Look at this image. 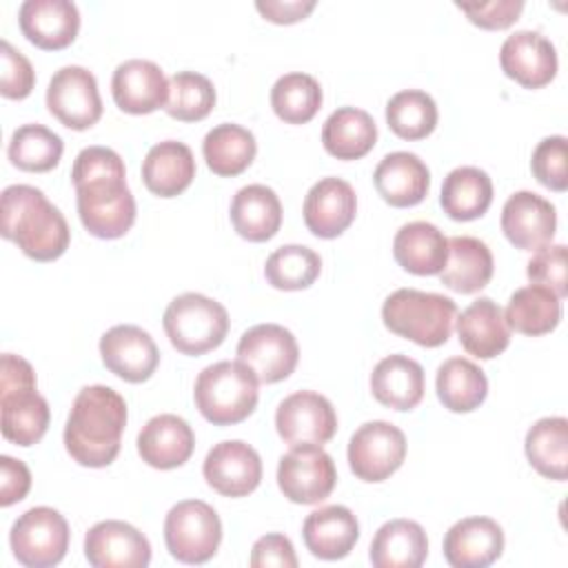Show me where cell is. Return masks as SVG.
<instances>
[{"instance_id": "6da1fadb", "label": "cell", "mask_w": 568, "mask_h": 568, "mask_svg": "<svg viewBox=\"0 0 568 568\" xmlns=\"http://www.w3.org/2000/svg\"><path fill=\"white\" fill-rule=\"evenodd\" d=\"M82 226L100 240L122 237L135 222V197L122 158L109 146L82 149L71 169Z\"/></svg>"}, {"instance_id": "7a4b0ae2", "label": "cell", "mask_w": 568, "mask_h": 568, "mask_svg": "<svg viewBox=\"0 0 568 568\" xmlns=\"http://www.w3.org/2000/svg\"><path fill=\"white\" fill-rule=\"evenodd\" d=\"M126 426L124 397L104 384L84 386L69 410L64 426V448L87 468L109 466L118 453Z\"/></svg>"}, {"instance_id": "3957f363", "label": "cell", "mask_w": 568, "mask_h": 568, "mask_svg": "<svg viewBox=\"0 0 568 568\" xmlns=\"http://www.w3.org/2000/svg\"><path fill=\"white\" fill-rule=\"evenodd\" d=\"M0 233L36 262L58 260L71 240L60 209L31 184H11L0 197Z\"/></svg>"}, {"instance_id": "277c9868", "label": "cell", "mask_w": 568, "mask_h": 568, "mask_svg": "<svg viewBox=\"0 0 568 568\" xmlns=\"http://www.w3.org/2000/svg\"><path fill=\"white\" fill-rule=\"evenodd\" d=\"M0 408L4 439L29 448L38 444L49 428V404L38 393L33 366L13 353L0 359Z\"/></svg>"}, {"instance_id": "5b68a950", "label": "cell", "mask_w": 568, "mask_h": 568, "mask_svg": "<svg viewBox=\"0 0 568 568\" xmlns=\"http://www.w3.org/2000/svg\"><path fill=\"white\" fill-rule=\"evenodd\" d=\"M455 315L457 304L450 297L417 288H397L382 304L384 326L426 348L448 342Z\"/></svg>"}, {"instance_id": "8992f818", "label": "cell", "mask_w": 568, "mask_h": 568, "mask_svg": "<svg viewBox=\"0 0 568 568\" xmlns=\"http://www.w3.org/2000/svg\"><path fill=\"white\" fill-rule=\"evenodd\" d=\"M257 377L242 362H215L200 371L193 399L202 417L215 426L244 422L257 406Z\"/></svg>"}, {"instance_id": "52a82bcc", "label": "cell", "mask_w": 568, "mask_h": 568, "mask_svg": "<svg viewBox=\"0 0 568 568\" xmlns=\"http://www.w3.org/2000/svg\"><path fill=\"white\" fill-rule=\"evenodd\" d=\"M164 333L182 355H202L217 348L229 333L226 308L202 293L173 297L162 315Z\"/></svg>"}, {"instance_id": "ba28073f", "label": "cell", "mask_w": 568, "mask_h": 568, "mask_svg": "<svg viewBox=\"0 0 568 568\" xmlns=\"http://www.w3.org/2000/svg\"><path fill=\"white\" fill-rule=\"evenodd\" d=\"M222 541V521L202 499L178 501L164 519V544L182 564L209 561Z\"/></svg>"}, {"instance_id": "9c48e42d", "label": "cell", "mask_w": 568, "mask_h": 568, "mask_svg": "<svg viewBox=\"0 0 568 568\" xmlns=\"http://www.w3.org/2000/svg\"><path fill=\"white\" fill-rule=\"evenodd\" d=\"M9 544L22 566L51 568L67 555L69 524L55 508L33 506L13 521Z\"/></svg>"}, {"instance_id": "30bf717a", "label": "cell", "mask_w": 568, "mask_h": 568, "mask_svg": "<svg viewBox=\"0 0 568 568\" xmlns=\"http://www.w3.org/2000/svg\"><path fill=\"white\" fill-rule=\"evenodd\" d=\"M337 481L333 457L320 444L291 446L277 464V486L282 495L302 506L324 501Z\"/></svg>"}, {"instance_id": "8fae6325", "label": "cell", "mask_w": 568, "mask_h": 568, "mask_svg": "<svg viewBox=\"0 0 568 568\" xmlns=\"http://www.w3.org/2000/svg\"><path fill=\"white\" fill-rule=\"evenodd\" d=\"M348 466L362 481L388 479L406 457V435L390 422L373 419L362 424L348 442Z\"/></svg>"}, {"instance_id": "7c38bea8", "label": "cell", "mask_w": 568, "mask_h": 568, "mask_svg": "<svg viewBox=\"0 0 568 568\" xmlns=\"http://www.w3.org/2000/svg\"><path fill=\"white\" fill-rule=\"evenodd\" d=\"M47 109L67 129H91L102 118V98L95 75L80 64L58 69L47 87Z\"/></svg>"}, {"instance_id": "4fadbf2b", "label": "cell", "mask_w": 568, "mask_h": 568, "mask_svg": "<svg viewBox=\"0 0 568 568\" xmlns=\"http://www.w3.org/2000/svg\"><path fill=\"white\" fill-rule=\"evenodd\" d=\"M237 362L248 366L260 384L286 379L300 359L295 335L280 324H255L237 342Z\"/></svg>"}, {"instance_id": "5bb4252c", "label": "cell", "mask_w": 568, "mask_h": 568, "mask_svg": "<svg viewBox=\"0 0 568 568\" xmlns=\"http://www.w3.org/2000/svg\"><path fill=\"white\" fill-rule=\"evenodd\" d=\"M275 428L288 446L326 444L337 430L333 404L315 390H297L284 397L275 410Z\"/></svg>"}, {"instance_id": "9a60e30c", "label": "cell", "mask_w": 568, "mask_h": 568, "mask_svg": "<svg viewBox=\"0 0 568 568\" xmlns=\"http://www.w3.org/2000/svg\"><path fill=\"white\" fill-rule=\"evenodd\" d=\"M202 473L215 493L224 497H244L262 481V459L246 442L226 439L206 453Z\"/></svg>"}, {"instance_id": "2e32d148", "label": "cell", "mask_w": 568, "mask_h": 568, "mask_svg": "<svg viewBox=\"0 0 568 568\" xmlns=\"http://www.w3.org/2000/svg\"><path fill=\"white\" fill-rule=\"evenodd\" d=\"M100 355L113 375L131 384L146 382L160 364V351L153 337L135 324L111 326L100 337Z\"/></svg>"}, {"instance_id": "e0dca14e", "label": "cell", "mask_w": 568, "mask_h": 568, "mask_svg": "<svg viewBox=\"0 0 568 568\" xmlns=\"http://www.w3.org/2000/svg\"><path fill=\"white\" fill-rule=\"evenodd\" d=\"M84 557L93 568H144L151 561V544L135 526L106 519L89 528Z\"/></svg>"}, {"instance_id": "ac0fdd59", "label": "cell", "mask_w": 568, "mask_h": 568, "mask_svg": "<svg viewBox=\"0 0 568 568\" xmlns=\"http://www.w3.org/2000/svg\"><path fill=\"white\" fill-rule=\"evenodd\" d=\"M501 71L526 89H541L557 75L555 44L532 29L510 33L499 49Z\"/></svg>"}, {"instance_id": "d6986e66", "label": "cell", "mask_w": 568, "mask_h": 568, "mask_svg": "<svg viewBox=\"0 0 568 568\" xmlns=\"http://www.w3.org/2000/svg\"><path fill=\"white\" fill-rule=\"evenodd\" d=\"M501 231L517 248L539 251L555 237V206L532 191H517L504 202Z\"/></svg>"}, {"instance_id": "ffe728a7", "label": "cell", "mask_w": 568, "mask_h": 568, "mask_svg": "<svg viewBox=\"0 0 568 568\" xmlns=\"http://www.w3.org/2000/svg\"><path fill=\"white\" fill-rule=\"evenodd\" d=\"M302 211L304 224L315 237L333 240L353 224L357 197L346 180L322 178L308 189Z\"/></svg>"}, {"instance_id": "44dd1931", "label": "cell", "mask_w": 568, "mask_h": 568, "mask_svg": "<svg viewBox=\"0 0 568 568\" xmlns=\"http://www.w3.org/2000/svg\"><path fill=\"white\" fill-rule=\"evenodd\" d=\"M442 550L453 568H486L504 552V530L490 517H464L446 530Z\"/></svg>"}, {"instance_id": "7402d4cb", "label": "cell", "mask_w": 568, "mask_h": 568, "mask_svg": "<svg viewBox=\"0 0 568 568\" xmlns=\"http://www.w3.org/2000/svg\"><path fill=\"white\" fill-rule=\"evenodd\" d=\"M111 93L124 113L144 115L160 106L164 109L169 98V80L155 62L131 58L115 67L111 78Z\"/></svg>"}, {"instance_id": "603a6c76", "label": "cell", "mask_w": 568, "mask_h": 568, "mask_svg": "<svg viewBox=\"0 0 568 568\" xmlns=\"http://www.w3.org/2000/svg\"><path fill=\"white\" fill-rule=\"evenodd\" d=\"M18 22L29 42L47 51H58L75 40L80 11L71 0H24Z\"/></svg>"}, {"instance_id": "cb8c5ba5", "label": "cell", "mask_w": 568, "mask_h": 568, "mask_svg": "<svg viewBox=\"0 0 568 568\" xmlns=\"http://www.w3.org/2000/svg\"><path fill=\"white\" fill-rule=\"evenodd\" d=\"M193 448V428L186 419L173 413L151 417L138 433V453L142 462L158 470H171L186 464Z\"/></svg>"}, {"instance_id": "d4e9b609", "label": "cell", "mask_w": 568, "mask_h": 568, "mask_svg": "<svg viewBox=\"0 0 568 568\" xmlns=\"http://www.w3.org/2000/svg\"><path fill=\"white\" fill-rule=\"evenodd\" d=\"M373 184L384 202L397 209L419 204L430 189L426 162L410 151H393L373 171Z\"/></svg>"}, {"instance_id": "484cf974", "label": "cell", "mask_w": 568, "mask_h": 568, "mask_svg": "<svg viewBox=\"0 0 568 568\" xmlns=\"http://www.w3.org/2000/svg\"><path fill=\"white\" fill-rule=\"evenodd\" d=\"M302 537L313 557L335 561L355 548L359 539V524L346 506H322L306 515Z\"/></svg>"}, {"instance_id": "4316f807", "label": "cell", "mask_w": 568, "mask_h": 568, "mask_svg": "<svg viewBox=\"0 0 568 568\" xmlns=\"http://www.w3.org/2000/svg\"><path fill=\"white\" fill-rule=\"evenodd\" d=\"M457 335L464 351L477 359H493L510 344L504 311L490 297H479L459 313Z\"/></svg>"}, {"instance_id": "83f0119b", "label": "cell", "mask_w": 568, "mask_h": 568, "mask_svg": "<svg viewBox=\"0 0 568 568\" xmlns=\"http://www.w3.org/2000/svg\"><path fill=\"white\" fill-rule=\"evenodd\" d=\"M373 397L393 410H413L424 397V368L408 355L379 359L371 373Z\"/></svg>"}, {"instance_id": "f1b7e54d", "label": "cell", "mask_w": 568, "mask_h": 568, "mask_svg": "<svg viewBox=\"0 0 568 568\" xmlns=\"http://www.w3.org/2000/svg\"><path fill=\"white\" fill-rule=\"evenodd\" d=\"M193 178L195 158L184 142H158L142 160V182L153 195L175 197L191 186Z\"/></svg>"}, {"instance_id": "f546056e", "label": "cell", "mask_w": 568, "mask_h": 568, "mask_svg": "<svg viewBox=\"0 0 568 568\" xmlns=\"http://www.w3.org/2000/svg\"><path fill=\"white\" fill-rule=\"evenodd\" d=\"M393 255L413 275H439L448 260V237L435 224L415 220L395 233Z\"/></svg>"}, {"instance_id": "4dcf8cb0", "label": "cell", "mask_w": 568, "mask_h": 568, "mask_svg": "<svg viewBox=\"0 0 568 568\" xmlns=\"http://www.w3.org/2000/svg\"><path fill=\"white\" fill-rule=\"evenodd\" d=\"M231 224L248 242L271 240L282 224V202L266 184L242 186L231 200Z\"/></svg>"}, {"instance_id": "1f68e13d", "label": "cell", "mask_w": 568, "mask_h": 568, "mask_svg": "<svg viewBox=\"0 0 568 568\" xmlns=\"http://www.w3.org/2000/svg\"><path fill=\"white\" fill-rule=\"evenodd\" d=\"M368 557L375 568H419L428 557V537L413 519H390L377 528Z\"/></svg>"}, {"instance_id": "d6a6232c", "label": "cell", "mask_w": 568, "mask_h": 568, "mask_svg": "<svg viewBox=\"0 0 568 568\" xmlns=\"http://www.w3.org/2000/svg\"><path fill=\"white\" fill-rule=\"evenodd\" d=\"M493 253L486 242L470 235H455L448 240V260L439 273L446 288L455 293H477L493 277Z\"/></svg>"}, {"instance_id": "836d02e7", "label": "cell", "mask_w": 568, "mask_h": 568, "mask_svg": "<svg viewBox=\"0 0 568 568\" xmlns=\"http://www.w3.org/2000/svg\"><path fill=\"white\" fill-rule=\"evenodd\" d=\"M377 142V124L357 106L335 109L322 126V144L337 160H359Z\"/></svg>"}, {"instance_id": "e575fe53", "label": "cell", "mask_w": 568, "mask_h": 568, "mask_svg": "<svg viewBox=\"0 0 568 568\" xmlns=\"http://www.w3.org/2000/svg\"><path fill=\"white\" fill-rule=\"evenodd\" d=\"M493 202V182L479 166H457L442 182L439 204L450 220L470 222L481 217Z\"/></svg>"}, {"instance_id": "d590c367", "label": "cell", "mask_w": 568, "mask_h": 568, "mask_svg": "<svg viewBox=\"0 0 568 568\" xmlns=\"http://www.w3.org/2000/svg\"><path fill=\"white\" fill-rule=\"evenodd\" d=\"M506 326L521 335H546L557 328L561 320V297L539 284L517 288L504 311Z\"/></svg>"}, {"instance_id": "8d00e7d4", "label": "cell", "mask_w": 568, "mask_h": 568, "mask_svg": "<svg viewBox=\"0 0 568 568\" xmlns=\"http://www.w3.org/2000/svg\"><path fill=\"white\" fill-rule=\"evenodd\" d=\"M437 397L450 413H470L479 408L488 395L486 373L466 357H448L435 375Z\"/></svg>"}, {"instance_id": "74e56055", "label": "cell", "mask_w": 568, "mask_h": 568, "mask_svg": "<svg viewBox=\"0 0 568 568\" xmlns=\"http://www.w3.org/2000/svg\"><path fill=\"white\" fill-rule=\"evenodd\" d=\"M255 135L235 122L213 126L202 140V155L206 166L222 178H233L246 171L255 160Z\"/></svg>"}, {"instance_id": "f35d334b", "label": "cell", "mask_w": 568, "mask_h": 568, "mask_svg": "<svg viewBox=\"0 0 568 568\" xmlns=\"http://www.w3.org/2000/svg\"><path fill=\"white\" fill-rule=\"evenodd\" d=\"M530 466L546 479L564 481L568 473V419L541 417L537 419L524 442Z\"/></svg>"}, {"instance_id": "ab89813d", "label": "cell", "mask_w": 568, "mask_h": 568, "mask_svg": "<svg viewBox=\"0 0 568 568\" xmlns=\"http://www.w3.org/2000/svg\"><path fill=\"white\" fill-rule=\"evenodd\" d=\"M271 106L286 124H306L322 106V87L308 73H284L271 89Z\"/></svg>"}, {"instance_id": "60d3db41", "label": "cell", "mask_w": 568, "mask_h": 568, "mask_svg": "<svg viewBox=\"0 0 568 568\" xmlns=\"http://www.w3.org/2000/svg\"><path fill=\"white\" fill-rule=\"evenodd\" d=\"M64 144L58 133L42 124H22L11 133L7 155L13 166L29 173H44L58 166Z\"/></svg>"}, {"instance_id": "b9f144b4", "label": "cell", "mask_w": 568, "mask_h": 568, "mask_svg": "<svg viewBox=\"0 0 568 568\" xmlns=\"http://www.w3.org/2000/svg\"><path fill=\"white\" fill-rule=\"evenodd\" d=\"M437 104L422 89L397 91L386 102V122L402 140H422L437 126Z\"/></svg>"}, {"instance_id": "7bdbcfd3", "label": "cell", "mask_w": 568, "mask_h": 568, "mask_svg": "<svg viewBox=\"0 0 568 568\" xmlns=\"http://www.w3.org/2000/svg\"><path fill=\"white\" fill-rule=\"evenodd\" d=\"M322 271L320 255L304 244H284L275 248L264 264L266 282L280 291L308 288Z\"/></svg>"}, {"instance_id": "ee69618b", "label": "cell", "mask_w": 568, "mask_h": 568, "mask_svg": "<svg viewBox=\"0 0 568 568\" xmlns=\"http://www.w3.org/2000/svg\"><path fill=\"white\" fill-rule=\"evenodd\" d=\"M215 106L213 82L197 71H178L169 78V98L164 111L180 122L204 120Z\"/></svg>"}, {"instance_id": "f6af8a7d", "label": "cell", "mask_w": 568, "mask_h": 568, "mask_svg": "<svg viewBox=\"0 0 568 568\" xmlns=\"http://www.w3.org/2000/svg\"><path fill=\"white\" fill-rule=\"evenodd\" d=\"M568 140L564 135L544 138L530 158L532 175L550 191H566L568 186Z\"/></svg>"}, {"instance_id": "bcb514c9", "label": "cell", "mask_w": 568, "mask_h": 568, "mask_svg": "<svg viewBox=\"0 0 568 568\" xmlns=\"http://www.w3.org/2000/svg\"><path fill=\"white\" fill-rule=\"evenodd\" d=\"M568 255L564 244H548L539 251L528 262L526 275L530 284H539L550 288L557 297L568 295Z\"/></svg>"}, {"instance_id": "7dc6e473", "label": "cell", "mask_w": 568, "mask_h": 568, "mask_svg": "<svg viewBox=\"0 0 568 568\" xmlns=\"http://www.w3.org/2000/svg\"><path fill=\"white\" fill-rule=\"evenodd\" d=\"M36 71L24 53L9 40L0 42V93L9 100H22L33 91Z\"/></svg>"}, {"instance_id": "c3c4849f", "label": "cell", "mask_w": 568, "mask_h": 568, "mask_svg": "<svg viewBox=\"0 0 568 568\" xmlns=\"http://www.w3.org/2000/svg\"><path fill=\"white\" fill-rule=\"evenodd\" d=\"M457 9H462L468 20L481 29H506L510 27L521 9V0H488V2H455Z\"/></svg>"}, {"instance_id": "681fc988", "label": "cell", "mask_w": 568, "mask_h": 568, "mask_svg": "<svg viewBox=\"0 0 568 568\" xmlns=\"http://www.w3.org/2000/svg\"><path fill=\"white\" fill-rule=\"evenodd\" d=\"M248 564L253 568H268V566L295 568L297 566V557H295V548H293V544H291V539L286 535L268 532V535L260 537L253 544Z\"/></svg>"}, {"instance_id": "f907efd6", "label": "cell", "mask_w": 568, "mask_h": 568, "mask_svg": "<svg viewBox=\"0 0 568 568\" xmlns=\"http://www.w3.org/2000/svg\"><path fill=\"white\" fill-rule=\"evenodd\" d=\"M31 488V470L24 462L2 455L0 457V506L22 501Z\"/></svg>"}, {"instance_id": "816d5d0a", "label": "cell", "mask_w": 568, "mask_h": 568, "mask_svg": "<svg viewBox=\"0 0 568 568\" xmlns=\"http://www.w3.org/2000/svg\"><path fill=\"white\" fill-rule=\"evenodd\" d=\"M255 7L266 20L291 24L304 20L315 9V0H257Z\"/></svg>"}]
</instances>
